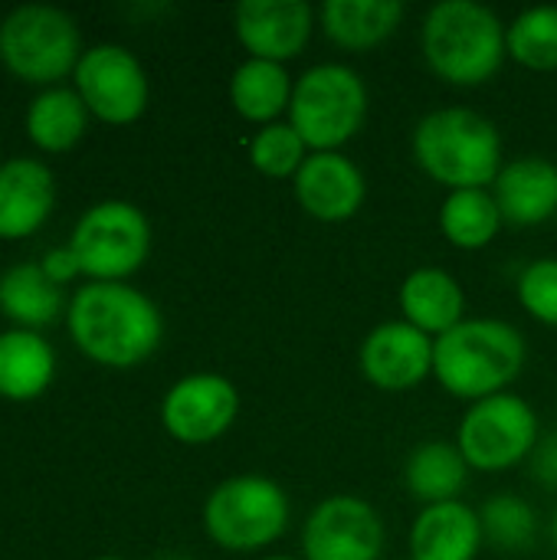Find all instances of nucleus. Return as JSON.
Returning a JSON list of instances; mask_svg holds the SVG:
<instances>
[{
  "label": "nucleus",
  "mask_w": 557,
  "mask_h": 560,
  "mask_svg": "<svg viewBox=\"0 0 557 560\" xmlns=\"http://www.w3.org/2000/svg\"><path fill=\"white\" fill-rule=\"evenodd\" d=\"M492 194L506 223L542 226L557 217V164L542 154L512 158L502 164Z\"/></svg>",
  "instance_id": "nucleus-16"
},
{
  "label": "nucleus",
  "mask_w": 557,
  "mask_h": 560,
  "mask_svg": "<svg viewBox=\"0 0 557 560\" xmlns=\"http://www.w3.org/2000/svg\"><path fill=\"white\" fill-rule=\"evenodd\" d=\"M98 560H121V558H98Z\"/></svg>",
  "instance_id": "nucleus-36"
},
{
  "label": "nucleus",
  "mask_w": 557,
  "mask_h": 560,
  "mask_svg": "<svg viewBox=\"0 0 557 560\" xmlns=\"http://www.w3.org/2000/svg\"><path fill=\"white\" fill-rule=\"evenodd\" d=\"M358 371L384 394H407L433 377V338L404 318L381 322L358 348Z\"/></svg>",
  "instance_id": "nucleus-13"
},
{
  "label": "nucleus",
  "mask_w": 557,
  "mask_h": 560,
  "mask_svg": "<svg viewBox=\"0 0 557 560\" xmlns=\"http://www.w3.org/2000/svg\"><path fill=\"white\" fill-rule=\"evenodd\" d=\"M0 312L10 322L33 331V328L53 325L59 318L62 292L43 272L39 262H20V266H10L0 276Z\"/></svg>",
  "instance_id": "nucleus-25"
},
{
  "label": "nucleus",
  "mask_w": 557,
  "mask_h": 560,
  "mask_svg": "<svg viewBox=\"0 0 557 560\" xmlns=\"http://www.w3.org/2000/svg\"><path fill=\"white\" fill-rule=\"evenodd\" d=\"M469 472L473 469L456 440H423L404 463V489L414 502H420V509L456 502L469 482Z\"/></svg>",
  "instance_id": "nucleus-22"
},
{
  "label": "nucleus",
  "mask_w": 557,
  "mask_h": 560,
  "mask_svg": "<svg viewBox=\"0 0 557 560\" xmlns=\"http://www.w3.org/2000/svg\"><path fill=\"white\" fill-rule=\"evenodd\" d=\"M246 154H250V164L256 174L272 177V180H292L312 151L289 121H272V125L256 128Z\"/></svg>",
  "instance_id": "nucleus-29"
},
{
  "label": "nucleus",
  "mask_w": 557,
  "mask_h": 560,
  "mask_svg": "<svg viewBox=\"0 0 557 560\" xmlns=\"http://www.w3.org/2000/svg\"><path fill=\"white\" fill-rule=\"evenodd\" d=\"M529 364L525 335L502 318L476 315L433 341V381L456 400L506 394Z\"/></svg>",
  "instance_id": "nucleus-2"
},
{
  "label": "nucleus",
  "mask_w": 557,
  "mask_h": 560,
  "mask_svg": "<svg viewBox=\"0 0 557 560\" xmlns=\"http://www.w3.org/2000/svg\"><path fill=\"white\" fill-rule=\"evenodd\" d=\"M538 440L542 423L535 407L512 390L469 404L456 430V446L466 456L469 469L486 476L509 472L529 463Z\"/></svg>",
  "instance_id": "nucleus-7"
},
{
  "label": "nucleus",
  "mask_w": 557,
  "mask_h": 560,
  "mask_svg": "<svg viewBox=\"0 0 557 560\" xmlns=\"http://www.w3.org/2000/svg\"><path fill=\"white\" fill-rule=\"evenodd\" d=\"M53 371L56 354L36 331L13 328L0 335V397L33 400L49 387Z\"/></svg>",
  "instance_id": "nucleus-24"
},
{
  "label": "nucleus",
  "mask_w": 557,
  "mask_h": 560,
  "mask_svg": "<svg viewBox=\"0 0 557 560\" xmlns=\"http://www.w3.org/2000/svg\"><path fill=\"white\" fill-rule=\"evenodd\" d=\"M509 59L532 72L557 69V7H529L506 26Z\"/></svg>",
  "instance_id": "nucleus-27"
},
{
  "label": "nucleus",
  "mask_w": 557,
  "mask_h": 560,
  "mask_svg": "<svg viewBox=\"0 0 557 560\" xmlns=\"http://www.w3.org/2000/svg\"><path fill=\"white\" fill-rule=\"evenodd\" d=\"M292 89L295 79L289 66L266 62V59H243L230 75V105L243 121L263 128L289 115Z\"/></svg>",
  "instance_id": "nucleus-21"
},
{
  "label": "nucleus",
  "mask_w": 557,
  "mask_h": 560,
  "mask_svg": "<svg viewBox=\"0 0 557 560\" xmlns=\"http://www.w3.org/2000/svg\"><path fill=\"white\" fill-rule=\"evenodd\" d=\"M72 75L85 108L108 125H131L148 108V75L125 46L102 43L85 49Z\"/></svg>",
  "instance_id": "nucleus-11"
},
{
  "label": "nucleus",
  "mask_w": 557,
  "mask_h": 560,
  "mask_svg": "<svg viewBox=\"0 0 557 560\" xmlns=\"http://www.w3.org/2000/svg\"><path fill=\"white\" fill-rule=\"evenodd\" d=\"M371 92L358 69L345 62H318L295 75L286 121L302 135L309 151H341L368 121Z\"/></svg>",
  "instance_id": "nucleus-5"
},
{
  "label": "nucleus",
  "mask_w": 557,
  "mask_h": 560,
  "mask_svg": "<svg viewBox=\"0 0 557 560\" xmlns=\"http://www.w3.org/2000/svg\"><path fill=\"white\" fill-rule=\"evenodd\" d=\"M440 233L453 249L463 253H479L496 243L502 233L506 220L496 203L492 187H476V190H450L440 203L437 213Z\"/></svg>",
  "instance_id": "nucleus-23"
},
{
  "label": "nucleus",
  "mask_w": 557,
  "mask_h": 560,
  "mask_svg": "<svg viewBox=\"0 0 557 560\" xmlns=\"http://www.w3.org/2000/svg\"><path fill=\"white\" fill-rule=\"evenodd\" d=\"M292 522L286 489L259 472L223 479L204 502L207 538L230 555H259L272 548Z\"/></svg>",
  "instance_id": "nucleus-6"
},
{
  "label": "nucleus",
  "mask_w": 557,
  "mask_h": 560,
  "mask_svg": "<svg viewBox=\"0 0 557 560\" xmlns=\"http://www.w3.org/2000/svg\"><path fill=\"white\" fill-rule=\"evenodd\" d=\"M43 272L56 282V285H62V282H69L76 272H79V262H76V253L69 249V246H62V249H49L46 256H43Z\"/></svg>",
  "instance_id": "nucleus-32"
},
{
  "label": "nucleus",
  "mask_w": 557,
  "mask_h": 560,
  "mask_svg": "<svg viewBox=\"0 0 557 560\" xmlns=\"http://www.w3.org/2000/svg\"><path fill=\"white\" fill-rule=\"evenodd\" d=\"M318 10L305 0H246L233 10V33L246 59L292 62L315 33Z\"/></svg>",
  "instance_id": "nucleus-14"
},
{
  "label": "nucleus",
  "mask_w": 557,
  "mask_h": 560,
  "mask_svg": "<svg viewBox=\"0 0 557 560\" xmlns=\"http://www.w3.org/2000/svg\"><path fill=\"white\" fill-rule=\"evenodd\" d=\"M401 0H328L318 7L322 33L345 52H371L404 23Z\"/></svg>",
  "instance_id": "nucleus-20"
},
{
  "label": "nucleus",
  "mask_w": 557,
  "mask_h": 560,
  "mask_svg": "<svg viewBox=\"0 0 557 560\" xmlns=\"http://www.w3.org/2000/svg\"><path fill=\"white\" fill-rule=\"evenodd\" d=\"M259 560H302V558H292V555H266V558Z\"/></svg>",
  "instance_id": "nucleus-33"
},
{
  "label": "nucleus",
  "mask_w": 557,
  "mask_h": 560,
  "mask_svg": "<svg viewBox=\"0 0 557 560\" xmlns=\"http://www.w3.org/2000/svg\"><path fill=\"white\" fill-rule=\"evenodd\" d=\"M384 545V518L361 495H328L302 525V560H381Z\"/></svg>",
  "instance_id": "nucleus-10"
},
{
  "label": "nucleus",
  "mask_w": 557,
  "mask_h": 560,
  "mask_svg": "<svg viewBox=\"0 0 557 560\" xmlns=\"http://www.w3.org/2000/svg\"><path fill=\"white\" fill-rule=\"evenodd\" d=\"M515 295L532 322L557 328V256L532 259L515 279Z\"/></svg>",
  "instance_id": "nucleus-30"
},
{
  "label": "nucleus",
  "mask_w": 557,
  "mask_h": 560,
  "mask_svg": "<svg viewBox=\"0 0 557 560\" xmlns=\"http://www.w3.org/2000/svg\"><path fill=\"white\" fill-rule=\"evenodd\" d=\"M89 128V108L76 89H46L30 102L26 131L43 151H69Z\"/></svg>",
  "instance_id": "nucleus-26"
},
{
  "label": "nucleus",
  "mask_w": 557,
  "mask_h": 560,
  "mask_svg": "<svg viewBox=\"0 0 557 560\" xmlns=\"http://www.w3.org/2000/svg\"><path fill=\"white\" fill-rule=\"evenodd\" d=\"M295 203L318 223H345L368 200V177L345 151H312L292 177Z\"/></svg>",
  "instance_id": "nucleus-15"
},
{
  "label": "nucleus",
  "mask_w": 557,
  "mask_h": 560,
  "mask_svg": "<svg viewBox=\"0 0 557 560\" xmlns=\"http://www.w3.org/2000/svg\"><path fill=\"white\" fill-rule=\"evenodd\" d=\"M240 417V390L223 374H187L161 400V423L167 436L184 446H207L220 440Z\"/></svg>",
  "instance_id": "nucleus-12"
},
{
  "label": "nucleus",
  "mask_w": 557,
  "mask_h": 560,
  "mask_svg": "<svg viewBox=\"0 0 557 560\" xmlns=\"http://www.w3.org/2000/svg\"><path fill=\"white\" fill-rule=\"evenodd\" d=\"M0 59L16 79L46 85L76 72L82 39L69 13L26 3L10 10L0 23Z\"/></svg>",
  "instance_id": "nucleus-8"
},
{
  "label": "nucleus",
  "mask_w": 557,
  "mask_h": 560,
  "mask_svg": "<svg viewBox=\"0 0 557 560\" xmlns=\"http://www.w3.org/2000/svg\"><path fill=\"white\" fill-rule=\"evenodd\" d=\"M499 13L476 0H440L420 26V52L437 79L456 89H479L509 59Z\"/></svg>",
  "instance_id": "nucleus-4"
},
{
  "label": "nucleus",
  "mask_w": 557,
  "mask_h": 560,
  "mask_svg": "<svg viewBox=\"0 0 557 560\" xmlns=\"http://www.w3.org/2000/svg\"><path fill=\"white\" fill-rule=\"evenodd\" d=\"M483 545L479 512L463 499L423 505L407 535L410 560H476Z\"/></svg>",
  "instance_id": "nucleus-17"
},
{
  "label": "nucleus",
  "mask_w": 557,
  "mask_h": 560,
  "mask_svg": "<svg viewBox=\"0 0 557 560\" xmlns=\"http://www.w3.org/2000/svg\"><path fill=\"white\" fill-rule=\"evenodd\" d=\"M56 187L46 164L33 158H13L0 164V240H20L36 233L53 213Z\"/></svg>",
  "instance_id": "nucleus-19"
},
{
  "label": "nucleus",
  "mask_w": 557,
  "mask_h": 560,
  "mask_svg": "<svg viewBox=\"0 0 557 560\" xmlns=\"http://www.w3.org/2000/svg\"><path fill=\"white\" fill-rule=\"evenodd\" d=\"M161 560H190V558H177V555H171V558H161Z\"/></svg>",
  "instance_id": "nucleus-35"
},
{
  "label": "nucleus",
  "mask_w": 557,
  "mask_h": 560,
  "mask_svg": "<svg viewBox=\"0 0 557 560\" xmlns=\"http://www.w3.org/2000/svg\"><path fill=\"white\" fill-rule=\"evenodd\" d=\"M529 463H532V476H535L538 486L557 489V430L538 440V446H535Z\"/></svg>",
  "instance_id": "nucleus-31"
},
{
  "label": "nucleus",
  "mask_w": 557,
  "mask_h": 560,
  "mask_svg": "<svg viewBox=\"0 0 557 560\" xmlns=\"http://www.w3.org/2000/svg\"><path fill=\"white\" fill-rule=\"evenodd\" d=\"M479 522H483L486 545H492L506 555H522L538 538V515L515 492H499V495L486 499V505L479 509Z\"/></svg>",
  "instance_id": "nucleus-28"
},
{
  "label": "nucleus",
  "mask_w": 557,
  "mask_h": 560,
  "mask_svg": "<svg viewBox=\"0 0 557 560\" xmlns=\"http://www.w3.org/2000/svg\"><path fill=\"white\" fill-rule=\"evenodd\" d=\"M397 308L407 325L433 341L466 322V292L460 279L443 266H417L397 289Z\"/></svg>",
  "instance_id": "nucleus-18"
},
{
  "label": "nucleus",
  "mask_w": 557,
  "mask_h": 560,
  "mask_svg": "<svg viewBox=\"0 0 557 560\" xmlns=\"http://www.w3.org/2000/svg\"><path fill=\"white\" fill-rule=\"evenodd\" d=\"M410 151L417 167L446 194L492 187L506 164L496 121L463 105L427 112L410 135Z\"/></svg>",
  "instance_id": "nucleus-3"
},
{
  "label": "nucleus",
  "mask_w": 557,
  "mask_h": 560,
  "mask_svg": "<svg viewBox=\"0 0 557 560\" xmlns=\"http://www.w3.org/2000/svg\"><path fill=\"white\" fill-rule=\"evenodd\" d=\"M69 249L92 282H125L151 253V223L128 200H102L82 213Z\"/></svg>",
  "instance_id": "nucleus-9"
},
{
  "label": "nucleus",
  "mask_w": 557,
  "mask_h": 560,
  "mask_svg": "<svg viewBox=\"0 0 557 560\" xmlns=\"http://www.w3.org/2000/svg\"><path fill=\"white\" fill-rule=\"evenodd\" d=\"M69 335L76 348L105 368H138L164 338L158 305L125 282H89L69 302Z\"/></svg>",
  "instance_id": "nucleus-1"
},
{
  "label": "nucleus",
  "mask_w": 557,
  "mask_h": 560,
  "mask_svg": "<svg viewBox=\"0 0 557 560\" xmlns=\"http://www.w3.org/2000/svg\"><path fill=\"white\" fill-rule=\"evenodd\" d=\"M552 545H555V551H557V509H555V518H552Z\"/></svg>",
  "instance_id": "nucleus-34"
}]
</instances>
